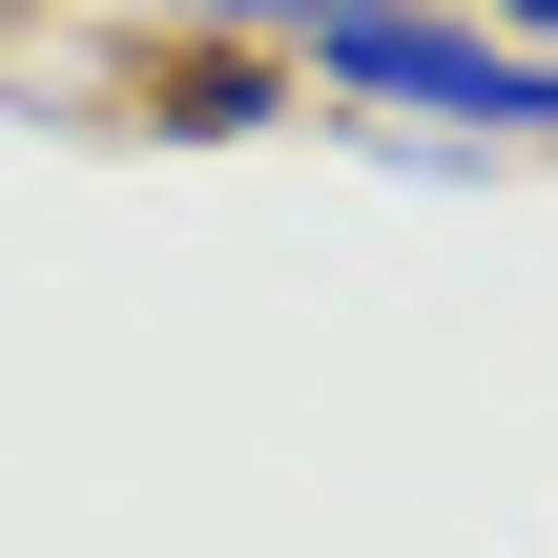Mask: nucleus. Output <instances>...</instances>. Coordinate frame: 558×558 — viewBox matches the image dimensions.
Instances as JSON below:
<instances>
[{"mask_svg": "<svg viewBox=\"0 0 558 558\" xmlns=\"http://www.w3.org/2000/svg\"><path fill=\"white\" fill-rule=\"evenodd\" d=\"M290 83L373 104V124H476V145H558V62L435 21V0H311L290 21Z\"/></svg>", "mask_w": 558, "mask_h": 558, "instance_id": "f257e3e1", "label": "nucleus"}, {"mask_svg": "<svg viewBox=\"0 0 558 558\" xmlns=\"http://www.w3.org/2000/svg\"><path fill=\"white\" fill-rule=\"evenodd\" d=\"M269 104H290L269 41H145V124H166V145H248Z\"/></svg>", "mask_w": 558, "mask_h": 558, "instance_id": "f03ea898", "label": "nucleus"}, {"mask_svg": "<svg viewBox=\"0 0 558 558\" xmlns=\"http://www.w3.org/2000/svg\"><path fill=\"white\" fill-rule=\"evenodd\" d=\"M104 21H124V41H269V62H290L311 0H104Z\"/></svg>", "mask_w": 558, "mask_h": 558, "instance_id": "7ed1b4c3", "label": "nucleus"}, {"mask_svg": "<svg viewBox=\"0 0 558 558\" xmlns=\"http://www.w3.org/2000/svg\"><path fill=\"white\" fill-rule=\"evenodd\" d=\"M435 21H476V41H497V0H435Z\"/></svg>", "mask_w": 558, "mask_h": 558, "instance_id": "20e7f679", "label": "nucleus"}, {"mask_svg": "<svg viewBox=\"0 0 558 558\" xmlns=\"http://www.w3.org/2000/svg\"><path fill=\"white\" fill-rule=\"evenodd\" d=\"M0 21H21V0H0Z\"/></svg>", "mask_w": 558, "mask_h": 558, "instance_id": "39448f33", "label": "nucleus"}]
</instances>
